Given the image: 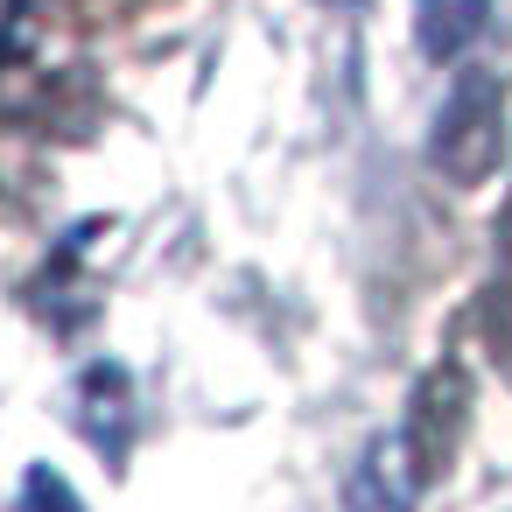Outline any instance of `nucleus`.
Wrapping results in <instances>:
<instances>
[{
	"mask_svg": "<svg viewBox=\"0 0 512 512\" xmlns=\"http://www.w3.org/2000/svg\"><path fill=\"white\" fill-rule=\"evenodd\" d=\"M421 484H428V477H421L407 435L386 428V435H372L365 456L351 463V477H344V512H414Z\"/></svg>",
	"mask_w": 512,
	"mask_h": 512,
	"instance_id": "obj_3",
	"label": "nucleus"
},
{
	"mask_svg": "<svg viewBox=\"0 0 512 512\" xmlns=\"http://www.w3.org/2000/svg\"><path fill=\"white\" fill-rule=\"evenodd\" d=\"M428 162L456 190H477L505 162V85H498V71H456V85L435 113V134H428Z\"/></svg>",
	"mask_w": 512,
	"mask_h": 512,
	"instance_id": "obj_1",
	"label": "nucleus"
},
{
	"mask_svg": "<svg viewBox=\"0 0 512 512\" xmlns=\"http://www.w3.org/2000/svg\"><path fill=\"white\" fill-rule=\"evenodd\" d=\"M71 421H78V435H85L106 463L127 456V435H134V386H127V372H120L113 358H99V365L78 372V386H71Z\"/></svg>",
	"mask_w": 512,
	"mask_h": 512,
	"instance_id": "obj_4",
	"label": "nucleus"
},
{
	"mask_svg": "<svg viewBox=\"0 0 512 512\" xmlns=\"http://www.w3.org/2000/svg\"><path fill=\"white\" fill-rule=\"evenodd\" d=\"M463 400H470V379H463L456 365H435V372L414 386V400H407L400 435H407V449H414V463H421L428 484L449 470V449H456V435H463Z\"/></svg>",
	"mask_w": 512,
	"mask_h": 512,
	"instance_id": "obj_2",
	"label": "nucleus"
},
{
	"mask_svg": "<svg viewBox=\"0 0 512 512\" xmlns=\"http://www.w3.org/2000/svg\"><path fill=\"white\" fill-rule=\"evenodd\" d=\"M22 512H85V505H78V491H71L50 463H36V470L22 477Z\"/></svg>",
	"mask_w": 512,
	"mask_h": 512,
	"instance_id": "obj_6",
	"label": "nucleus"
},
{
	"mask_svg": "<svg viewBox=\"0 0 512 512\" xmlns=\"http://www.w3.org/2000/svg\"><path fill=\"white\" fill-rule=\"evenodd\" d=\"M491 29V0H414V43L428 64H456Z\"/></svg>",
	"mask_w": 512,
	"mask_h": 512,
	"instance_id": "obj_5",
	"label": "nucleus"
},
{
	"mask_svg": "<svg viewBox=\"0 0 512 512\" xmlns=\"http://www.w3.org/2000/svg\"><path fill=\"white\" fill-rule=\"evenodd\" d=\"M337 8H351V0H337Z\"/></svg>",
	"mask_w": 512,
	"mask_h": 512,
	"instance_id": "obj_7",
	"label": "nucleus"
}]
</instances>
